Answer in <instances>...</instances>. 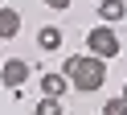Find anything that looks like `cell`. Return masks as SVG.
<instances>
[{"label": "cell", "mask_w": 127, "mask_h": 115, "mask_svg": "<svg viewBox=\"0 0 127 115\" xmlns=\"http://www.w3.org/2000/svg\"><path fill=\"white\" fill-rule=\"evenodd\" d=\"M123 99H127V86H123Z\"/></svg>", "instance_id": "cell-11"}, {"label": "cell", "mask_w": 127, "mask_h": 115, "mask_svg": "<svg viewBox=\"0 0 127 115\" xmlns=\"http://www.w3.org/2000/svg\"><path fill=\"white\" fill-rule=\"evenodd\" d=\"M33 115H62V99H45L41 95V103L33 107Z\"/></svg>", "instance_id": "cell-8"}, {"label": "cell", "mask_w": 127, "mask_h": 115, "mask_svg": "<svg viewBox=\"0 0 127 115\" xmlns=\"http://www.w3.org/2000/svg\"><path fill=\"white\" fill-rule=\"evenodd\" d=\"M86 49H90L94 58H119V33L111 29V25H94L90 33H86Z\"/></svg>", "instance_id": "cell-2"}, {"label": "cell", "mask_w": 127, "mask_h": 115, "mask_svg": "<svg viewBox=\"0 0 127 115\" xmlns=\"http://www.w3.org/2000/svg\"><path fill=\"white\" fill-rule=\"evenodd\" d=\"M70 90V78L66 74H41V95L45 99H62Z\"/></svg>", "instance_id": "cell-4"}, {"label": "cell", "mask_w": 127, "mask_h": 115, "mask_svg": "<svg viewBox=\"0 0 127 115\" xmlns=\"http://www.w3.org/2000/svg\"><path fill=\"white\" fill-rule=\"evenodd\" d=\"M37 45H41L45 54L62 49V29H58V25H41V29H37Z\"/></svg>", "instance_id": "cell-7"}, {"label": "cell", "mask_w": 127, "mask_h": 115, "mask_svg": "<svg viewBox=\"0 0 127 115\" xmlns=\"http://www.w3.org/2000/svg\"><path fill=\"white\" fill-rule=\"evenodd\" d=\"M0 4H4V0H0Z\"/></svg>", "instance_id": "cell-12"}, {"label": "cell", "mask_w": 127, "mask_h": 115, "mask_svg": "<svg viewBox=\"0 0 127 115\" xmlns=\"http://www.w3.org/2000/svg\"><path fill=\"white\" fill-rule=\"evenodd\" d=\"M41 4H49V8H58V12H66V8H70V0H41Z\"/></svg>", "instance_id": "cell-10"}, {"label": "cell", "mask_w": 127, "mask_h": 115, "mask_svg": "<svg viewBox=\"0 0 127 115\" xmlns=\"http://www.w3.org/2000/svg\"><path fill=\"white\" fill-rule=\"evenodd\" d=\"M0 82L8 90H21L29 82V62L25 58H4V66H0Z\"/></svg>", "instance_id": "cell-3"}, {"label": "cell", "mask_w": 127, "mask_h": 115, "mask_svg": "<svg viewBox=\"0 0 127 115\" xmlns=\"http://www.w3.org/2000/svg\"><path fill=\"white\" fill-rule=\"evenodd\" d=\"M62 74L70 78V86L78 90V95H94V90H102V82H107V62L94 54H78V58H66L62 62Z\"/></svg>", "instance_id": "cell-1"}, {"label": "cell", "mask_w": 127, "mask_h": 115, "mask_svg": "<svg viewBox=\"0 0 127 115\" xmlns=\"http://www.w3.org/2000/svg\"><path fill=\"white\" fill-rule=\"evenodd\" d=\"M17 33H21V12L8 8V4H0V41H4V37H17Z\"/></svg>", "instance_id": "cell-5"}, {"label": "cell", "mask_w": 127, "mask_h": 115, "mask_svg": "<svg viewBox=\"0 0 127 115\" xmlns=\"http://www.w3.org/2000/svg\"><path fill=\"white\" fill-rule=\"evenodd\" d=\"M123 16H127L123 0H98V21L102 25H115V21H123Z\"/></svg>", "instance_id": "cell-6"}, {"label": "cell", "mask_w": 127, "mask_h": 115, "mask_svg": "<svg viewBox=\"0 0 127 115\" xmlns=\"http://www.w3.org/2000/svg\"><path fill=\"white\" fill-rule=\"evenodd\" d=\"M0 66H4V62H0Z\"/></svg>", "instance_id": "cell-13"}, {"label": "cell", "mask_w": 127, "mask_h": 115, "mask_svg": "<svg viewBox=\"0 0 127 115\" xmlns=\"http://www.w3.org/2000/svg\"><path fill=\"white\" fill-rule=\"evenodd\" d=\"M102 115H127V99L119 95V99H107L102 103Z\"/></svg>", "instance_id": "cell-9"}]
</instances>
